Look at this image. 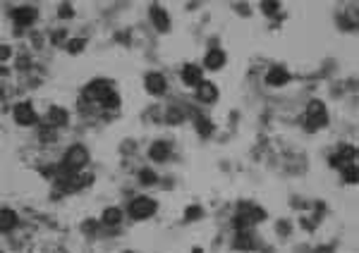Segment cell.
<instances>
[{
	"label": "cell",
	"mask_w": 359,
	"mask_h": 253,
	"mask_svg": "<svg viewBox=\"0 0 359 253\" xmlns=\"http://www.w3.org/2000/svg\"><path fill=\"white\" fill-rule=\"evenodd\" d=\"M328 124V115H326V108H323L321 100H312L306 105V126L309 129H321V126Z\"/></svg>",
	"instance_id": "obj_1"
},
{
	"label": "cell",
	"mask_w": 359,
	"mask_h": 253,
	"mask_svg": "<svg viewBox=\"0 0 359 253\" xmlns=\"http://www.w3.org/2000/svg\"><path fill=\"white\" fill-rule=\"evenodd\" d=\"M89 163V153H86V148L84 146H72L67 153H65V167L72 172H79L84 165Z\"/></svg>",
	"instance_id": "obj_2"
},
{
	"label": "cell",
	"mask_w": 359,
	"mask_h": 253,
	"mask_svg": "<svg viewBox=\"0 0 359 253\" xmlns=\"http://www.w3.org/2000/svg\"><path fill=\"white\" fill-rule=\"evenodd\" d=\"M156 201L153 199H146V196H141V199H134L129 203V213L134 220H144V217H151L156 213Z\"/></svg>",
	"instance_id": "obj_3"
},
{
	"label": "cell",
	"mask_w": 359,
	"mask_h": 253,
	"mask_svg": "<svg viewBox=\"0 0 359 253\" xmlns=\"http://www.w3.org/2000/svg\"><path fill=\"white\" fill-rule=\"evenodd\" d=\"M15 119H17V124L22 126H29V124H34L36 122V112H34V108L29 105V103H19V105H15Z\"/></svg>",
	"instance_id": "obj_4"
},
{
	"label": "cell",
	"mask_w": 359,
	"mask_h": 253,
	"mask_svg": "<svg viewBox=\"0 0 359 253\" xmlns=\"http://www.w3.org/2000/svg\"><path fill=\"white\" fill-rule=\"evenodd\" d=\"M354 155H357V151L352 146H340V151L335 155H331V165L333 167H347V165H352Z\"/></svg>",
	"instance_id": "obj_5"
},
{
	"label": "cell",
	"mask_w": 359,
	"mask_h": 253,
	"mask_svg": "<svg viewBox=\"0 0 359 253\" xmlns=\"http://www.w3.org/2000/svg\"><path fill=\"white\" fill-rule=\"evenodd\" d=\"M108 93H111V89H108V84L106 82H91L86 89H84V98L86 100H98V103H101Z\"/></svg>",
	"instance_id": "obj_6"
},
{
	"label": "cell",
	"mask_w": 359,
	"mask_h": 253,
	"mask_svg": "<svg viewBox=\"0 0 359 253\" xmlns=\"http://www.w3.org/2000/svg\"><path fill=\"white\" fill-rule=\"evenodd\" d=\"M144 84H146V91L148 93H153V96H161V93H166V77L158 72H151L146 74V79H144Z\"/></svg>",
	"instance_id": "obj_7"
},
{
	"label": "cell",
	"mask_w": 359,
	"mask_h": 253,
	"mask_svg": "<svg viewBox=\"0 0 359 253\" xmlns=\"http://www.w3.org/2000/svg\"><path fill=\"white\" fill-rule=\"evenodd\" d=\"M12 19H15L17 27H29V24H34V19H36V10L34 8H17L15 12H12Z\"/></svg>",
	"instance_id": "obj_8"
},
{
	"label": "cell",
	"mask_w": 359,
	"mask_h": 253,
	"mask_svg": "<svg viewBox=\"0 0 359 253\" xmlns=\"http://www.w3.org/2000/svg\"><path fill=\"white\" fill-rule=\"evenodd\" d=\"M290 82V72H285L283 67H271L266 74V84L268 86H283Z\"/></svg>",
	"instance_id": "obj_9"
},
{
	"label": "cell",
	"mask_w": 359,
	"mask_h": 253,
	"mask_svg": "<svg viewBox=\"0 0 359 253\" xmlns=\"http://www.w3.org/2000/svg\"><path fill=\"white\" fill-rule=\"evenodd\" d=\"M151 19H153V24H156V29L161 34H166L168 29H170V19H168V12L163 8L153 5V8H151Z\"/></svg>",
	"instance_id": "obj_10"
},
{
	"label": "cell",
	"mask_w": 359,
	"mask_h": 253,
	"mask_svg": "<svg viewBox=\"0 0 359 253\" xmlns=\"http://www.w3.org/2000/svg\"><path fill=\"white\" fill-rule=\"evenodd\" d=\"M203 65H206L209 70H213V72H218L223 65H225V53H223V50H218V48H213V50H209V55H206Z\"/></svg>",
	"instance_id": "obj_11"
},
{
	"label": "cell",
	"mask_w": 359,
	"mask_h": 253,
	"mask_svg": "<svg viewBox=\"0 0 359 253\" xmlns=\"http://www.w3.org/2000/svg\"><path fill=\"white\" fill-rule=\"evenodd\" d=\"M196 96H199V100H203V103H213V100L218 98V89H216L211 82H201L199 89H196Z\"/></svg>",
	"instance_id": "obj_12"
},
{
	"label": "cell",
	"mask_w": 359,
	"mask_h": 253,
	"mask_svg": "<svg viewBox=\"0 0 359 253\" xmlns=\"http://www.w3.org/2000/svg\"><path fill=\"white\" fill-rule=\"evenodd\" d=\"M182 82L189 84V86H199L201 84V70L196 65H187L182 70Z\"/></svg>",
	"instance_id": "obj_13"
},
{
	"label": "cell",
	"mask_w": 359,
	"mask_h": 253,
	"mask_svg": "<svg viewBox=\"0 0 359 253\" xmlns=\"http://www.w3.org/2000/svg\"><path fill=\"white\" fill-rule=\"evenodd\" d=\"M168 153H170V146H168L166 141H156V144L151 146V151H148L151 160H156V163H163L168 158Z\"/></svg>",
	"instance_id": "obj_14"
},
{
	"label": "cell",
	"mask_w": 359,
	"mask_h": 253,
	"mask_svg": "<svg viewBox=\"0 0 359 253\" xmlns=\"http://www.w3.org/2000/svg\"><path fill=\"white\" fill-rule=\"evenodd\" d=\"M15 225H17V215H15V210H10V208L0 210V232H10Z\"/></svg>",
	"instance_id": "obj_15"
},
{
	"label": "cell",
	"mask_w": 359,
	"mask_h": 253,
	"mask_svg": "<svg viewBox=\"0 0 359 253\" xmlns=\"http://www.w3.org/2000/svg\"><path fill=\"white\" fill-rule=\"evenodd\" d=\"M48 122L53 126H65L67 124V112L63 108H50L48 110Z\"/></svg>",
	"instance_id": "obj_16"
},
{
	"label": "cell",
	"mask_w": 359,
	"mask_h": 253,
	"mask_svg": "<svg viewBox=\"0 0 359 253\" xmlns=\"http://www.w3.org/2000/svg\"><path fill=\"white\" fill-rule=\"evenodd\" d=\"M122 222V210L120 208H108V210H103V225H120Z\"/></svg>",
	"instance_id": "obj_17"
},
{
	"label": "cell",
	"mask_w": 359,
	"mask_h": 253,
	"mask_svg": "<svg viewBox=\"0 0 359 253\" xmlns=\"http://www.w3.org/2000/svg\"><path fill=\"white\" fill-rule=\"evenodd\" d=\"M101 108H106V110H115V108H120V96L115 93V91H111L106 98L101 100Z\"/></svg>",
	"instance_id": "obj_18"
},
{
	"label": "cell",
	"mask_w": 359,
	"mask_h": 253,
	"mask_svg": "<svg viewBox=\"0 0 359 253\" xmlns=\"http://www.w3.org/2000/svg\"><path fill=\"white\" fill-rule=\"evenodd\" d=\"M342 179H345V184H357V167L354 165L342 167Z\"/></svg>",
	"instance_id": "obj_19"
},
{
	"label": "cell",
	"mask_w": 359,
	"mask_h": 253,
	"mask_svg": "<svg viewBox=\"0 0 359 253\" xmlns=\"http://www.w3.org/2000/svg\"><path fill=\"white\" fill-rule=\"evenodd\" d=\"M84 45H86V41H84V38H74V41H70V43H67V53H72V55L82 53Z\"/></svg>",
	"instance_id": "obj_20"
},
{
	"label": "cell",
	"mask_w": 359,
	"mask_h": 253,
	"mask_svg": "<svg viewBox=\"0 0 359 253\" xmlns=\"http://www.w3.org/2000/svg\"><path fill=\"white\" fill-rule=\"evenodd\" d=\"M196 132H199L201 136H211L213 124L209 122V119H196Z\"/></svg>",
	"instance_id": "obj_21"
},
{
	"label": "cell",
	"mask_w": 359,
	"mask_h": 253,
	"mask_svg": "<svg viewBox=\"0 0 359 253\" xmlns=\"http://www.w3.org/2000/svg\"><path fill=\"white\" fill-rule=\"evenodd\" d=\"M139 181H141V184H156L158 177L153 170H141L139 172Z\"/></svg>",
	"instance_id": "obj_22"
},
{
	"label": "cell",
	"mask_w": 359,
	"mask_h": 253,
	"mask_svg": "<svg viewBox=\"0 0 359 253\" xmlns=\"http://www.w3.org/2000/svg\"><path fill=\"white\" fill-rule=\"evenodd\" d=\"M251 236L249 234H244V232H242V234H237V241H235V248H251Z\"/></svg>",
	"instance_id": "obj_23"
},
{
	"label": "cell",
	"mask_w": 359,
	"mask_h": 253,
	"mask_svg": "<svg viewBox=\"0 0 359 253\" xmlns=\"http://www.w3.org/2000/svg\"><path fill=\"white\" fill-rule=\"evenodd\" d=\"M58 17H60V19L74 17V8L70 5V3H63V5H60V10H58Z\"/></svg>",
	"instance_id": "obj_24"
},
{
	"label": "cell",
	"mask_w": 359,
	"mask_h": 253,
	"mask_svg": "<svg viewBox=\"0 0 359 253\" xmlns=\"http://www.w3.org/2000/svg\"><path fill=\"white\" fill-rule=\"evenodd\" d=\"M201 215H203V210L199 208V206H189V208H187V213H184V217H187V220H199Z\"/></svg>",
	"instance_id": "obj_25"
},
{
	"label": "cell",
	"mask_w": 359,
	"mask_h": 253,
	"mask_svg": "<svg viewBox=\"0 0 359 253\" xmlns=\"http://www.w3.org/2000/svg\"><path fill=\"white\" fill-rule=\"evenodd\" d=\"M261 10L266 12L268 17H273V15H276L278 10H280V5H278V3H261Z\"/></svg>",
	"instance_id": "obj_26"
},
{
	"label": "cell",
	"mask_w": 359,
	"mask_h": 253,
	"mask_svg": "<svg viewBox=\"0 0 359 253\" xmlns=\"http://www.w3.org/2000/svg\"><path fill=\"white\" fill-rule=\"evenodd\" d=\"M168 122H170V124H177V122H182V112H177L175 108H170V112H168Z\"/></svg>",
	"instance_id": "obj_27"
},
{
	"label": "cell",
	"mask_w": 359,
	"mask_h": 253,
	"mask_svg": "<svg viewBox=\"0 0 359 253\" xmlns=\"http://www.w3.org/2000/svg\"><path fill=\"white\" fill-rule=\"evenodd\" d=\"M82 229L86 232V234H93V232H96V222H93V220H86V222L82 225Z\"/></svg>",
	"instance_id": "obj_28"
},
{
	"label": "cell",
	"mask_w": 359,
	"mask_h": 253,
	"mask_svg": "<svg viewBox=\"0 0 359 253\" xmlns=\"http://www.w3.org/2000/svg\"><path fill=\"white\" fill-rule=\"evenodd\" d=\"M10 55H12V48L10 45H0V60H8Z\"/></svg>",
	"instance_id": "obj_29"
},
{
	"label": "cell",
	"mask_w": 359,
	"mask_h": 253,
	"mask_svg": "<svg viewBox=\"0 0 359 253\" xmlns=\"http://www.w3.org/2000/svg\"><path fill=\"white\" fill-rule=\"evenodd\" d=\"M278 232H280V234H290V225H287L285 220H280V222H278Z\"/></svg>",
	"instance_id": "obj_30"
},
{
	"label": "cell",
	"mask_w": 359,
	"mask_h": 253,
	"mask_svg": "<svg viewBox=\"0 0 359 253\" xmlns=\"http://www.w3.org/2000/svg\"><path fill=\"white\" fill-rule=\"evenodd\" d=\"M53 43H63V31H58V34H53Z\"/></svg>",
	"instance_id": "obj_31"
}]
</instances>
